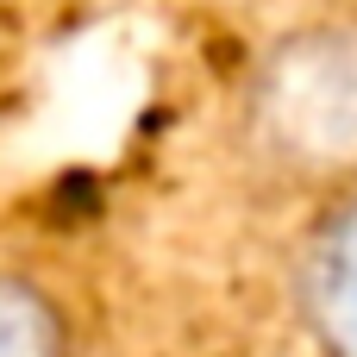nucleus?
Returning <instances> with one entry per match:
<instances>
[{"instance_id": "2", "label": "nucleus", "mask_w": 357, "mask_h": 357, "mask_svg": "<svg viewBox=\"0 0 357 357\" xmlns=\"http://www.w3.org/2000/svg\"><path fill=\"white\" fill-rule=\"evenodd\" d=\"M295 307L326 357H357V188L339 195L307 232L295 264Z\"/></svg>"}, {"instance_id": "3", "label": "nucleus", "mask_w": 357, "mask_h": 357, "mask_svg": "<svg viewBox=\"0 0 357 357\" xmlns=\"http://www.w3.org/2000/svg\"><path fill=\"white\" fill-rule=\"evenodd\" d=\"M0 357H69L63 301L6 264H0Z\"/></svg>"}, {"instance_id": "1", "label": "nucleus", "mask_w": 357, "mask_h": 357, "mask_svg": "<svg viewBox=\"0 0 357 357\" xmlns=\"http://www.w3.org/2000/svg\"><path fill=\"white\" fill-rule=\"evenodd\" d=\"M245 144L289 182L357 188V19H314L251 63Z\"/></svg>"}]
</instances>
